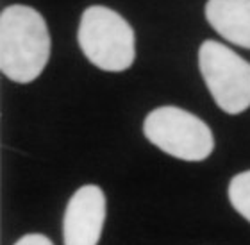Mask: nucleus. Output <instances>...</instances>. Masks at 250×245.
I'll return each instance as SVG.
<instances>
[{
	"label": "nucleus",
	"instance_id": "f257e3e1",
	"mask_svg": "<svg viewBox=\"0 0 250 245\" xmlns=\"http://www.w3.org/2000/svg\"><path fill=\"white\" fill-rule=\"evenodd\" d=\"M50 58V32L36 9L9 5L0 16V68L5 77L27 84L42 75Z\"/></svg>",
	"mask_w": 250,
	"mask_h": 245
},
{
	"label": "nucleus",
	"instance_id": "f03ea898",
	"mask_svg": "<svg viewBox=\"0 0 250 245\" xmlns=\"http://www.w3.org/2000/svg\"><path fill=\"white\" fill-rule=\"evenodd\" d=\"M79 47L89 63L104 72H125L136 58L132 27L116 11L91 5L81 16Z\"/></svg>",
	"mask_w": 250,
	"mask_h": 245
},
{
	"label": "nucleus",
	"instance_id": "7ed1b4c3",
	"mask_svg": "<svg viewBox=\"0 0 250 245\" xmlns=\"http://www.w3.org/2000/svg\"><path fill=\"white\" fill-rule=\"evenodd\" d=\"M143 133L157 149L183 161H204L214 149L209 125L175 106L150 111L143 122Z\"/></svg>",
	"mask_w": 250,
	"mask_h": 245
},
{
	"label": "nucleus",
	"instance_id": "20e7f679",
	"mask_svg": "<svg viewBox=\"0 0 250 245\" xmlns=\"http://www.w3.org/2000/svg\"><path fill=\"white\" fill-rule=\"evenodd\" d=\"M198 68L214 102L227 115L250 108V63L214 40L198 48Z\"/></svg>",
	"mask_w": 250,
	"mask_h": 245
},
{
	"label": "nucleus",
	"instance_id": "39448f33",
	"mask_svg": "<svg viewBox=\"0 0 250 245\" xmlns=\"http://www.w3.org/2000/svg\"><path fill=\"white\" fill-rule=\"evenodd\" d=\"M105 222V195L100 186H81L68 200L62 219L64 245H97Z\"/></svg>",
	"mask_w": 250,
	"mask_h": 245
},
{
	"label": "nucleus",
	"instance_id": "423d86ee",
	"mask_svg": "<svg viewBox=\"0 0 250 245\" xmlns=\"http://www.w3.org/2000/svg\"><path fill=\"white\" fill-rule=\"evenodd\" d=\"M206 20L224 40L250 50V0H208Z\"/></svg>",
	"mask_w": 250,
	"mask_h": 245
},
{
	"label": "nucleus",
	"instance_id": "0eeeda50",
	"mask_svg": "<svg viewBox=\"0 0 250 245\" xmlns=\"http://www.w3.org/2000/svg\"><path fill=\"white\" fill-rule=\"evenodd\" d=\"M229 200L232 208L250 222V170L238 174L230 179Z\"/></svg>",
	"mask_w": 250,
	"mask_h": 245
},
{
	"label": "nucleus",
	"instance_id": "6e6552de",
	"mask_svg": "<svg viewBox=\"0 0 250 245\" xmlns=\"http://www.w3.org/2000/svg\"><path fill=\"white\" fill-rule=\"evenodd\" d=\"M15 245H54V244L48 240L45 235H40V233H31V235L21 236L20 240L16 242Z\"/></svg>",
	"mask_w": 250,
	"mask_h": 245
}]
</instances>
